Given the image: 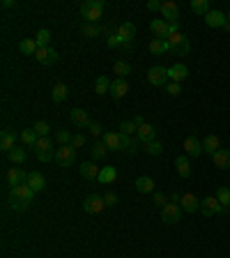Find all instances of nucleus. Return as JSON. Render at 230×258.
<instances>
[{"mask_svg": "<svg viewBox=\"0 0 230 258\" xmlns=\"http://www.w3.org/2000/svg\"><path fill=\"white\" fill-rule=\"evenodd\" d=\"M131 49H134L131 44H122V51H124V53H131Z\"/></svg>", "mask_w": 230, "mask_h": 258, "instance_id": "obj_57", "label": "nucleus"}, {"mask_svg": "<svg viewBox=\"0 0 230 258\" xmlns=\"http://www.w3.org/2000/svg\"><path fill=\"white\" fill-rule=\"evenodd\" d=\"M32 198H35V191L28 187V184H16L9 191V203H12V210L14 212H25L30 207Z\"/></svg>", "mask_w": 230, "mask_h": 258, "instance_id": "obj_1", "label": "nucleus"}, {"mask_svg": "<svg viewBox=\"0 0 230 258\" xmlns=\"http://www.w3.org/2000/svg\"><path fill=\"white\" fill-rule=\"evenodd\" d=\"M186 76H189V67L182 65V62H175L173 67H168V78L173 83H182Z\"/></svg>", "mask_w": 230, "mask_h": 258, "instance_id": "obj_19", "label": "nucleus"}, {"mask_svg": "<svg viewBox=\"0 0 230 258\" xmlns=\"http://www.w3.org/2000/svg\"><path fill=\"white\" fill-rule=\"evenodd\" d=\"M55 161H58V166L69 168L74 161H76V148H71V145H60V148L55 150Z\"/></svg>", "mask_w": 230, "mask_h": 258, "instance_id": "obj_6", "label": "nucleus"}, {"mask_svg": "<svg viewBox=\"0 0 230 258\" xmlns=\"http://www.w3.org/2000/svg\"><path fill=\"white\" fill-rule=\"evenodd\" d=\"M170 44V51L177 55H186L189 53V39L184 37L182 32H173V35H168V39H166Z\"/></svg>", "mask_w": 230, "mask_h": 258, "instance_id": "obj_8", "label": "nucleus"}, {"mask_svg": "<svg viewBox=\"0 0 230 258\" xmlns=\"http://www.w3.org/2000/svg\"><path fill=\"white\" fill-rule=\"evenodd\" d=\"M161 16L166 23H173V21H180V7H177L173 0H166L163 7H161Z\"/></svg>", "mask_w": 230, "mask_h": 258, "instance_id": "obj_14", "label": "nucleus"}, {"mask_svg": "<svg viewBox=\"0 0 230 258\" xmlns=\"http://www.w3.org/2000/svg\"><path fill=\"white\" fill-rule=\"evenodd\" d=\"M104 35H106L108 49H122V39H120L117 30H113V26H106V28H104Z\"/></svg>", "mask_w": 230, "mask_h": 258, "instance_id": "obj_27", "label": "nucleus"}, {"mask_svg": "<svg viewBox=\"0 0 230 258\" xmlns=\"http://www.w3.org/2000/svg\"><path fill=\"white\" fill-rule=\"evenodd\" d=\"M166 92H168L170 97H177V95L182 92V83H173V81H170V83L166 85Z\"/></svg>", "mask_w": 230, "mask_h": 258, "instance_id": "obj_49", "label": "nucleus"}, {"mask_svg": "<svg viewBox=\"0 0 230 258\" xmlns=\"http://www.w3.org/2000/svg\"><path fill=\"white\" fill-rule=\"evenodd\" d=\"M106 152H108V148H106V143H104V141H99V143H94V145L90 148L92 161H99V159H104V157H106Z\"/></svg>", "mask_w": 230, "mask_h": 258, "instance_id": "obj_40", "label": "nucleus"}, {"mask_svg": "<svg viewBox=\"0 0 230 258\" xmlns=\"http://www.w3.org/2000/svg\"><path fill=\"white\" fill-rule=\"evenodd\" d=\"M2 7H5V9H12V7H16V2H12V0H5V2H2Z\"/></svg>", "mask_w": 230, "mask_h": 258, "instance_id": "obj_55", "label": "nucleus"}, {"mask_svg": "<svg viewBox=\"0 0 230 258\" xmlns=\"http://www.w3.org/2000/svg\"><path fill=\"white\" fill-rule=\"evenodd\" d=\"M21 141H23V145L35 148L37 141H39V136H37V131H35V129H23V131H21Z\"/></svg>", "mask_w": 230, "mask_h": 258, "instance_id": "obj_39", "label": "nucleus"}, {"mask_svg": "<svg viewBox=\"0 0 230 258\" xmlns=\"http://www.w3.org/2000/svg\"><path fill=\"white\" fill-rule=\"evenodd\" d=\"M134 122H136L138 127H140V125H143V122H145V120H143V115H136V118H134Z\"/></svg>", "mask_w": 230, "mask_h": 258, "instance_id": "obj_56", "label": "nucleus"}, {"mask_svg": "<svg viewBox=\"0 0 230 258\" xmlns=\"http://www.w3.org/2000/svg\"><path fill=\"white\" fill-rule=\"evenodd\" d=\"M115 178H117V171H115L113 166H101L97 180H99V184H113Z\"/></svg>", "mask_w": 230, "mask_h": 258, "instance_id": "obj_32", "label": "nucleus"}, {"mask_svg": "<svg viewBox=\"0 0 230 258\" xmlns=\"http://www.w3.org/2000/svg\"><path fill=\"white\" fill-rule=\"evenodd\" d=\"M7 157H9V161H12L14 166H21L23 161L28 159V152H25V148H14V150L9 152Z\"/></svg>", "mask_w": 230, "mask_h": 258, "instance_id": "obj_37", "label": "nucleus"}, {"mask_svg": "<svg viewBox=\"0 0 230 258\" xmlns=\"http://www.w3.org/2000/svg\"><path fill=\"white\" fill-rule=\"evenodd\" d=\"M69 145H71V148H76V150H78V148H83V145H85V136H83V134H74V138H71V143H69Z\"/></svg>", "mask_w": 230, "mask_h": 258, "instance_id": "obj_51", "label": "nucleus"}, {"mask_svg": "<svg viewBox=\"0 0 230 258\" xmlns=\"http://www.w3.org/2000/svg\"><path fill=\"white\" fill-rule=\"evenodd\" d=\"M69 97V88L65 83H55L53 88H51V99H53L55 104H60V102H65V99Z\"/></svg>", "mask_w": 230, "mask_h": 258, "instance_id": "obj_30", "label": "nucleus"}, {"mask_svg": "<svg viewBox=\"0 0 230 258\" xmlns=\"http://www.w3.org/2000/svg\"><path fill=\"white\" fill-rule=\"evenodd\" d=\"M117 35L122 39V44H131L134 37H136V28H134V23H122L120 28H117Z\"/></svg>", "mask_w": 230, "mask_h": 258, "instance_id": "obj_28", "label": "nucleus"}, {"mask_svg": "<svg viewBox=\"0 0 230 258\" xmlns=\"http://www.w3.org/2000/svg\"><path fill=\"white\" fill-rule=\"evenodd\" d=\"M19 51H21L23 55H35L39 51L37 42H35V37H25L21 39V44H19Z\"/></svg>", "mask_w": 230, "mask_h": 258, "instance_id": "obj_31", "label": "nucleus"}, {"mask_svg": "<svg viewBox=\"0 0 230 258\" xmlns=\"http://www.w3.org/2000/svg\"><path fill=\"white\" fill-rule=\"evenodd\" d=\"M25 184H28V187H30V189L37 194V191H42L46 187V180H44V175H42V173L32 171V173H28V180H25Z\"/></svg>", "mask_w": 230, "mask_h": 258, "instance_id": "obj_26", "label": "nucleus"}, {"mask_svg": "<svg viewBox=\"0 0 230 258\" xmlns=\"http://www.w3.org/2000/svg\"><path fill=\"white\" fill-rule=\"evenodd\" d=\"M113 74H117V78H127V74H131V65L124 60H117L113 65Z\"/></svg>", "mask_w": 230, "mask_h": 258, "instance_id": "obj_41", "label": "nucleus"}, {"mask_svg": "<svg viewBox=\"0 0 230 258\" xmlns=\"http://www.w3.org/2000/svg\"><path fill=\"white\" fill-rule=\"evenodd\" d=\"M101 141L106 143L108 152H122V141H120V131H106Z\"/></svg>", "mask_w": 230, "mask_h": 258, "instance_id": "obj_16", "label": "nucleus"}, {"mask_svg": "<svg viewBox=\"0 0 230 258\" xmlns=\"http://www.w3.org/2000/svg\"><path fill=\"white\" fill-rule=\"evenodd\" d=\"M78 171H81V175H83L85 180H97L101 168L97 166V161H83V164L78 166Z\"/></svg>", "mask_w": 230, "mask_h": 258, "instance_id": "obj_23", "label": "nucleus"}, {"mask_svg": "<svg viewBox=\"0 0 230 258\" xmlns=\"http://www.w3.org/2000/svg\"><path fill=\"white\" fill-rule=\"evenodd\" d=\"M35 58H37L39 65H55L58 62V53H55L51 46L48 49H39L37 53H35Z\"/></svg>", "mask_w": 230, "mask_h": 258, "instance_id": "obj_25", "label": "nucleus"}, {"mask_svg": "<svg viewBox=\"0 0 230 258\" xmlns=\"http://www.w3.org/2000/svg\"><path fill=\"white\" fill-rule=\"evenodd\" d=\"M88 131H90L92 136H104V129H101V125H99V122H92Z\"/></svg>", "mask_w": 230, "mask_h": 258, "instance_id": "obj_52", "label": "nucleus"}, {"mask_svg": "<svg viewBox=\"0 0 230 258\" xmlns=\"http://www.w3.org/2000/svg\"><path fill=\"white\" fill-rule=\"evenodd\" d=\"M147 49H150V53L152 55H161V53H166V51H170V44L166 42V39H152Z\"/></svg>", "mask_w": 230, "mask_h": 258, "instance_id": "obj_34", "label": "nucleus"}, {"mask_svg": "<svg viewBox=\"0 0 230 258\" xmlns=\"http://www.w3.org/2000/svg\"><path fill=\"white\" fill-rule=\"evenodd\" d=\"M127 92H129V85H127L124 78H115L113 83H111V97H113L115 102H122V99L127 97Z\"/></svg>", "mask_w": 230, "mask_h": 258, "instance_id": "obj_15", "label": "nucleus"}, {"mask_svg": "<svg viewBox=\"0 0 230 258\" xmlns=\"http://www.w3.org/2000/svg\"><path fill=\"white\" fill-rule=\"evenodd\" d=\"M191 12L193 14H203L207 16L212 9H209V0H191Z\"/></svg>", "mask_w": 230, "mask_h": 258, "instance_id": "obj_38", "label": "nucleus"}, {"mask_svg": "<svg viewBox=\"0 0 230 258\" xmlns=\"http://www.w3.org/2000/svg\"><path fill=\"white\" fill-rule=\"evenodd\" d=\"M180 217H182V207L177 203H166L161 207V221H166L168 226L180 224Z\"/></svg>", "mask_w": 230, "mask_h": 258, "instance_id": "obj_7", "label": "nucleus"}, {"mask_svg": "<svg viewBox=\"0 0 230 258\" xmlns=\"http://www.w3.org/2000/svg\"><path fill=\"white\" fill-rule=\"evenodd\" d=\"M147 83L154 85V88H166V85L170 83L168 67H161V65H157V67H150V69H147Z\"/></svg>", "mask_w": 230, "mask_h": 258, "instance_id": "obj_3", "label": "nucleus"}, {"mask_svg": "<svg viewBox=\"0 0 230 258\" xmlns=\"http://www.w3.org/2000/svg\"><path fill=\"white\" fill-rule=\"evenodd\" d=\"M212 159H214V166L216 168L228 171V168H230V150H226V148H219V150L212 155Z\"/></svg>", "mask_w": 230, "mask_h": 258, "instance_id": "obj_22", "label": "nucleus"}, {"mask_svg": "<svg viewBox=\"0 0 230 258\" xmlns=\"http://www.w3.org/2000/svg\"><path fill=\"white\" fill-rule=\"evenodd\" d=\"M35 42H37L39 49H48V42H51V30H46V28H42V30L35 35Z\"/></svg>", "mask_w": 230, "mask_h": 258, "instance_id": "obj_43", "label": "nucleus"}, {"mask_svg": "<svg viewBox=\"0 0 230 258\" xmlns=\"http://www.w3.org/2000/svg\"><path fill=\"white\" fill-rule=\"evenodd\" d=\"M16 138H21V134H16L14 129H2V134H0V148L9 155L16 148Z\"/></svg>", "mask_w": 230, "mask_h": 258, "instance_id": "obj_11", "label": "nucleus"}, {"mask_svg": "<svg viewBox=\"0 0 230 258\" xmlns=\"http://www.w3.org/2000/svg\"><path fill=\"white\" fill-rule=\"evenodd\" d=\"M205 23L209 28H226V23H228V16L219 12V9H212L209 14L205 16Z\"/></svg>", "mask_w": 230, "mask_h": 258, "instance_id": "obj_20", "label": "nucleus"}, {"mask_svg": "<svg viewBox=\"0 0 230 258\" xmlns=\"http://www.w3.org/2000/svg\"><path fill=\"white\" fill-rule=\"evenodd\" d=\"M69 120L74 122L78 129H90V125H92L90 113L83 111V108H71V111H69Z\"/></svg>", "mask_w": 230, "mask_h": 258, "instance_id": "obj_9", "label": "nucleus"}, {"mask_svg": "<svg viewBox=\"0 0 230 258\" xmlns=\"http://www.w3.org/2000/svg\"><path fill=\"white\" fill-rule=\"evenodd\" d=\"M150 30H152L154 39H168V23L163 21V19H154L152 23H150Z\"/></svg>", "mask_w": 230, "mask_h": 258, "instance_id": "obj_21", "label": "nucleus"}, {"mask_svg": "<svg viewBox=\"0 0 230 258\" xmlns=\"http://www.w3.org/2000/svg\"><path fill=\"white\" fill-rule=\"evenodd\" d=\"M143 152L150 155V157H157V155L163 152V145H161L159 141H150V143H143Z\"/></svg>", "mask_w": 230, "mask_h": 258, "instance_id": "obj_42", "label": "nucleus"}, {"mask_svg": "<svg viewBox=\"0 0 230 258\" xmlns=\"http://www.w3.org/2000/svg\"><path fill=\"white\" fill-rule=\"evenodd\" d=\"M228 210V207H223L221 203H219V198L216 196H207L200 201V212H203V217H214V214H223Z\"/></svg>", "mask_w": 230, "mask_h": 258, "instance_id": "obj_4", "label": "nucleus"}, {"mask_svg": "<svg viewBox=\"0 0 230 258\" xmlns=\"http://www.w3.org/2000/svg\"><path fill=\"white\" fill-rule=\"evenodd\" d=\"M120 141H122V150L127 152V155H136L138 150H140V141H138V136H129V134H124V131H120Z\"/></svg>", "mask_w": 230, "mask_h": 258, "instance_id": "obj_13", "label": "nucleus"}, {"mask_svg": "<svg viewBox=\"0 0 230 258\" xmlns=\"http://www.w3.org/2000/svg\"><path fill=\"white\" fill-rule=\"evenodd\" d=\"M138 141L140 143H150V141H157V127L150 125V122H143L140 127H138Z\"/></svg>", "mask_w": 230, "mask_h": 258, "instance_id": "obj_18", "label": "nucleus"}, {"mask_svg": "<svg viewBox=\"0 0 230 258\" xmlns=\"http://www.w3.org/2000/svg\"><path fill=\"white\" fill-rule=\"evenodd\" d=\"M228 23H230V14H228Z\"/></svg>", "mask_w": 230, "mask_h": 258, "instance_id": "obj_58", "label": "nucleus"}, {"mask_svg": "<svg viewBox=\"0 0 230 258\" xmlns=\"http://www.w3.org/2000/svg\"><path fill=\"white\" fill-rule=\"evenodd\" d=\"M104 207H106V203H104V196H99V194H90L83 201V210L88 214H99Z\"/></svg>", "mask_w": 230, "mask_h": 258, "instance_id": "obj_10", "label": "nucleus"}, {"mask_svg": "<svg viewBox=\"0 0 230 258\" xmlns=\"http://www.w3.org/2000/svg\"><path fill=\"white\" fill-rule=\"evenodd\" d=\"M175 168H177V173H180V178H191V164H189V157H186V155H180V157H177Z\"/></svg>", "mask_w": 230, "mask_h": 258, "instance_id": "obj_29", "label": "nucleus"}, {"mask_svg": "<svg viewBox=\"0 0 230 258\" xmlns=\"http://www.w3.org/2000/svg\"><path fill=\"white\" fill-rule=\"evenodd\" d=\"M136 191H140V194H152L154 180L152 178H147V175H140V178L136 180Z\"/></svg>", "mask_w": 230, "mask_h": 258, "instance_id": "obj_33", "label": "nucleus"}, {"mask_svg": "<svg viewBox=\"0 0 230 258\" xmlns=\"http://www.w3.org/2000/svg\"><path fill=\"white\" fill-rule=\"evenodd\" d=\"M120 131L129 134V136H136V134H138V125L134 120H124L122 125H120Z\"/></svg>", "mask_w": 230, "mask_h": 258, "instance_id": "obj_47", "label": "nucleus"}, {"mask_svg": "<svg viewBox=\"0 0 230 258\" xmlns=\"http://www.w3.org/2000/svg\"><path fill=\"white\" fill-rule=\"evenodd\" d=\"M35 150V155H37V159L39 161H51V159H55V150H53V145H51V138L46 136V138H39L37 141V145L32 148Z\"/></svg>", "mask_w": 230, "mask_h": 258, "instance_id": "obj_5", "label": "nucleus"}, {"mask_svg": "<svg viewBox=\"0 0 230 258\" xmlns=\"http://www.w3.org/2000/svg\"><path fill=\"white\" fill-rule=\"evenodd\" d=\"M104 203H106V207H115V205H117V194H113V191H106Z\"/></svg>", "mask_w": 230, "mask_h": 258, "instance_id": "obj_50", "label": "nucleus"}, {"mask_svg": "<svg viewBox=\"0 0 230 258\" xmlns=\"http://www.w3.org/2000/svg\"><path fill=\"white\" fill-rule=\"evenodd\" d=\"M71 138H74V134L67 131V129H58V131H55V141H58L60 145H69L71 143Z\"/></svg>", "mask_w": 230, "mask_h": 258, "instance_id": "obj_45", "label": "nucleus"}, {"mask_svg": "<svg viewBox=\"0 0 230 258\" xmlns=\"http://www.w3.org/2000/svg\"><path fill=\"white\" fill-rule=\"evenodd\" d=\"M216 198H219V203H221L223 207H228L230 205V189L228 187H219V189H216Z\"/></svg>", "mask_w": 230, "mask_h": 258, "instance_id": "obj_46", "label": "nucleus"}, {"mask_svg": "<svg viewBox=\"0 0 230 258\" xmlns=\"http://www.w3.org/2000/svg\"><path fill=\"white\" fill-rule=\"evenodd\" d=\"M32 129L37 131V136H39V138H46L48 134H51V125H48V122H44V120L35 122V125H32Z\"/></svg>", "mask_w": 230, "mask_h": 258, "instance_id": "obj_44", "label": "nucleus"}, {"mask_svg": "<svg viewBox=\"0 0 230 258\" xmlns=\"http://www.w3.org/2000/svg\"><path fill=\"white\" fill-rule=\"evenodd\" d=\"M104 9H106L104 0H85L81 5V16L85 19V23H97L104 19Z\"/></svg>", "mask_w": 230, "mask_h": 258, "instance_id": "obj_2", "label": "nucleus"}, {"mask_svg": "<svg viewBox=\"0 0 230 258\" xmlns=\"http://www.w3.org/2000/svg\"><path fill=\"white\" fill-rule=\"evenodd\" d=\"M111 78H108L106 74H101V76H97V81H94V92L97 95H106V92H111Z\"/></svg>", "mask_w": 230, "mask_h": 258, "instance_id": "obj_35", "label": "nucleus"}, {"mask_svg": "<svg viewBox=\"0 0 230 258\" xmlns=\"http://www.w3.org/2000/svg\"><path fill=\"white\" fill-rule=\"evenodd\" d=\"M5 178H7V184L16 187V184H25V180H28V173H25L21 166H12L7 173H5Z\"/></svg>", "mask_w": 230, "mask_h": 258, "instance_id": "obj_12", "label": "nucleus"}, {"mask_svg": "<svg viewBox=\"0 0 230 258\" xmlns=\"http://www.w3.org/2000/svg\"><path fill=\"white\" fill-rule=\"evenodd\" d=\"M180 207L184 212H196V210H200V201L193 194H182L180 196Z\"/></svg>", "mask_w": 230, "mask_h": 258, "instance_id": "obj_24", "label": "nucleus"}, {"mask_svg": "<svg viewBox=\"0 0 230 258\" xmlns=\"http://www.w3.org/2000/svg\"><path fill=\"white\" fill-rule=\"evenodd\" d=\"M161 7H163V2H159V0H150V2H147V9H150V12H161Z\"/></svg>", "mask_w": 230, "mask_h": 258, "instance_id": "obj_53", "label": "nucleus"}, {"mask_svg": "<svg viewBox=\"0 0 230 258\" xmlns=\"http://www.w3.org/2000/svg\"><path fill=\"white\" fill-rule=\"evenodd\" d=\"M184 152H186L189 157H198L200 152H203V141H198L196 134L186 136V138H184Z\"/></svg>", "mask_w": 230, "mask_h": 258, "instance_id": "obj_17", "label": "nucleus"}, {"mask_svg": "<svg viewBox=\"0 0 230 258\" xmlns=\"http://www.w3.org/2000/svg\"><path fill=\"white\" fill-rule=\"evenodd\" d=\"M101 32L99 26H94V23H83V35L85 37H97Z\"/></svg>", "mask_w": 230, "mask_h": 258, "instance_id": "obj_48", "label": "nucleus"}, {"mask_svg": "<svg viewBox=\"0 0 230 258\" xmlns=\"http://www.w3.org/2000/svg\"><path fill=\"white\" fill-rule=\"evenodd\" d=\"M219 145H221V141H219V136H214V134H209V136L203 138V152L214 155V152L219 150Z\"/></svg>", "mask_w": 230, "mask_h": 258, "instance_id": "obj_36", "label": "nucleus"}, {"mask_svg": "<svg viewBox=\"0 0 230 258\" xmlns=\"http://www.w3.org/2000/svg\"><path fill=\"white\" fill-rule=\"evenodd\" d=\"M154 203L159 205V207H163V205H166V196H163V194H154Z\"/></svg>", "mask_w": 230, "mask_h": 258, "instance_id": "obj_54", "label": "nucleus"}]
</instances>
